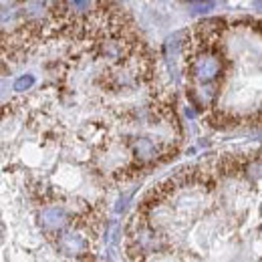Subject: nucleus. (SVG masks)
Segmentation results:
<instances>
[{
	"label": "nucleus",
	"instance_id": "4",
	"mask_svg": "<svg viewBox=\"0 0 262 262\" xmlns=\"http://www.w3.org/2000/svg\"><path fill=\"white\" fill-rule=\"evenodd\" d=\"M34 83V77L33 75H25V77H20L16 83H14V89L16 91H27V89H31Z\"/></svg>",
	"mask_w": 262,
	"mask_h": 262
},
{
	"label": "nucleus",
	"instance_id": "3",
	"mask_svg": "<svg viewBox=\"0 0 262 262\" xmlns=\"http://www.w3.org/2000/svg\"><path fill=\"white\" fill-rule=\"evenodd\" d=\"M131 149H133V154L139 158V160H151V158H156V154H158V145L151 141V139H147V137H137L133 143H131Z\"/></svg>",
	"mask_w": 262,
	"mask_h": 262
},
{
	"label": "nucleus",
	"instance_id": "5",
	"mask_svg": "<svg viewBox=\"0 0 262 262\" xmlns=\"http://www.w3.org/2000/svg\"><path fill=\"white\" fill-rule=\"evenodd\" d=\"M216 4L214 2H190V8L194 10V12H208V10H212Z\"/></svg>",
	"mask_w": 262,
	"mask_h": 262
},
{
	"label": "nucleus",
	"instance_id": "2",
	"mask_svg": "<svg viewBox=\"0 0 262 262\" xmlns=\"http://www.w3.org/2000/svg\"><path fill=\"white\" fill-rule=\"evenodd\" d=\"M61 248H63V252L67 254H81V252H85L87 250V240H85V236H81V234H77V232H65L63 236H61Z\"/></svg>",
	"mask_w": 262,
	"mask_h": 262
},
{
	"label": "nucleus",
	"instance_id": "1",
	"mask_svg": "<svg viewBox=\"0 0 262 262\" xmlns=\"http://www.w3.org/2000/svg\"><path fill=\"white\" fill-rule=\"evenodd\" d=\"M67 222H69V216H67L65 208L53 206V208H45L40 212V224H42V228L61 230L67 226Z\"/></svg>",
	"mask_w": 262,
	"mask_h": 262
}]
</instances>
